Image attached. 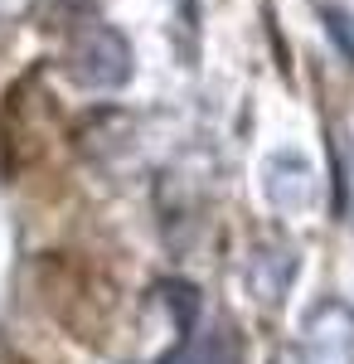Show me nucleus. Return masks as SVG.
I'll return each mask as SVG.
<instances>
[{
    "mask_svg": "<svg viewBox=\"0 0 354 364\" xmlns=\"http://www.w3.org/2000/svg\"><path fill=\"white\" fill-rule=\"evenodd\" d=\"M262 195L286 219L306 214L316 204V166L306 156H296V151H277L267 161V170H262Z\"/></svg>",
    "mask_w": 354,
    "mask_h": 364,
    "instance_id": "3",
    "label": "nucleus"
},
{
    "mask_svg": "<svg viewBox=\"0 0 354 364\" xmlns=\"http://www.w3.org/2000/svg\"><path fill=\"white\" fill-rule=\"evenodd\" d=\"M68 73H73L78 87L117 92V87L132 83V44L112 25H87V29H78V39H73Z\"/></svg>",
    "mask_w": 354,
    "mask_h": 364,
    "instance_id": "1",
    "label": "nucleus"
},
{
    "mask_svg": "<svg viewBox=\"0 0 354 364\" xmlns=\"http://www.w3.org/2000/svg\"><path fill=\"white\" fill-rule=\"evenodd\" d=\"M301 360L306 364H354V306L321 296L301 321Z\"/></svg>",
    "mask_w": 354,
    "mask_h": 364,
    "instance_id": "2",
    "label": "nucleus"
},
{
    "mask_svg": "<svg viewBox=\"0 0 354 364\" xmlns=\"http://www.w3.org/2000/svg\"><path fill=\"white\" fill-rule=\"evenodd\" d=\"M326 20H330V34L340 39V49H345V54L354 58V15H345V10H335V5H330V10H326Z\"/></svg>",
    "mask_w": 354,
    "mask_h": 364,
    "instance_id": "4",
    "label": "nucleus"
}]
</instances>
